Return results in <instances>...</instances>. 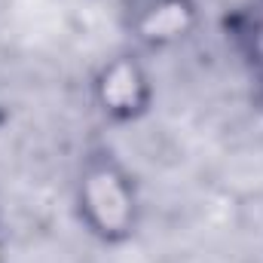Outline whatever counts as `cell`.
Here are the masks:
<instances>
[{
    "mask_svg": "<svg viewBox=\"0 0 263 263\" xmlns=\"http://www.w3.org/2000/svg\"><path fill=\"white\" fill-rule=\"evenodd\" d=\"M77 214L104 245L129 242L141 223V193L132 172L107 150L89 153L77 178Z\"/></svg>",
    "mask_w": 263,
    "mask_h": 263,
    "instance_id": "6da1fadb",
    "label": "cell"
},
{
    "mask_svg": "<svg viewBox=\"0 0 263 263\" xmlns=\"http://www.w3.org/2000/svg\"><path fill=\"white\" fill-rule=\"evenodd\" d=\"M92 92L98 110L117 123L141 117L153 98L150 77L135 55H114L110 62H104L92 80Z\"/></svg>",
    "mask_w": 263,
    "mask_h": 263,
    "instance_id": "7a4b0ae2",
    "label": "cell"
},
{
    "mask_svg": "<svg viewBox=\"0 0 263 263\" xmlns=\"http://www.w3.org/2000/svg\"><path fill=\"white\" fill-rule=\"evenodd\" d=\"M190 3L187 0H150L141 15H138V31L150 43H168L184 37L187 18H190Z\"/></svg>",
    "mask_w": 263,
    "mask_h": 263,
    "instance_id": "3957f363",
    "label": "cell"
}]
</instances>
